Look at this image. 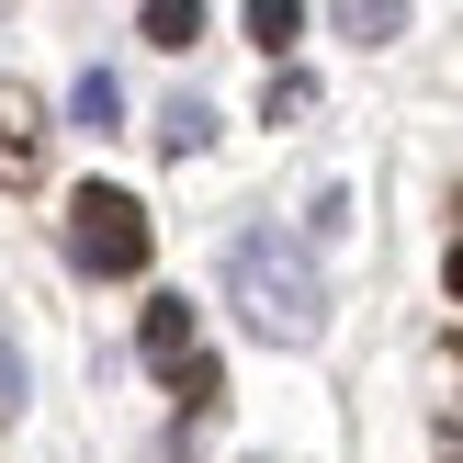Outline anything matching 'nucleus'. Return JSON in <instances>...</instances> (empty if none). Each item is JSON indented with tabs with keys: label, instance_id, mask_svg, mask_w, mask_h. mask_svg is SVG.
<instances>
[{
	"label": "nucleus",
	"instance_id": "f257e3e1",
	"mask_svg": "<svg viewBox=\"0 0 463 463\" xmlns=\"http://www.w3.org/2000/svg\"><path fill=\"white\" fill-rule=\"evenodd\" d=\"M215 283H226V306L260 339H283V351L317 339V317H328V283H317V260H306L294 226H238V238L215 249Z\"/></svg>",
	"mask_w": 463,
	"mask_h": 463
},
{
	"label": "nucleus",
	"instance_id": "f03ea898",
	"mask_svg": "<svg viewBox=\"0 0 463 463\" xmlns=\"http://www.w3.org/2000/svg\"><path fill=\"white\" fill-rule=\"evenodd\" d=\"M147 249H158V226H147V203H136L125 181H80V193H68V260H80L90 283H136Z\"/></svg>",
	"mask_w": 463,
	"mask_h": 463
},
{
	"label": "nucleus",
	"instance_id": "7ed1b4c3",
	"mask_svg": "<svg viewBox=\"0 0 463 463\" xmlns=\"http://www.w3.org/2000/svg\"><path fill=\"white\" fill-rule=\"evenodd\" d=\"M34 181H45V102L0 90V193H34Z\"/></svg>",
	"mask_w": 463,
	"mask_h": 463
},
{
	"label": "nucleus",
	"instance_id": "20e7f679",
	"mask_svg": "<svg viewBox=\"0 0 463 463\" xmlns=\"http://www.w3.org/2000/svg\"><path fill=\"white\" fill-rule=\"evenodd\" d=\"M136 351H147L158 373H181V362L203 351L193 339V294H147V306H136Z\"/></svg>",
	"mask_w": 463,
	"mask_h": 463
},
{
	"label": "nucleus",
	"instance_id": "39448f33",
	"mask_svg": "<svg viewBox=\"0 0 463 463\" xmlns=\"http://www.w3.org/2000/svg\"><path fill=\"white\" fill-rule=\"evenodd\" d=\"M136 34H147L158 57H193L203 45V0H136Z\"/></svg>",
	"mask_w": 463,
	"mask_h": 463
},
{
	"label": "nucleus",
	"instance_id": "423d86ee",
	"mask_svg": "<svg viewBox=\"0 0 463 463\" xmlns=\"http://www.w3.org/2000/svg\"><path fill=\"white\" fill-rule=\"evenodd\" d=\"M68 113H80V136H125V80L113 68H80L68 80Z\"/></svg>",
	"mask_w": 463,
	"mask_h": 463
},
{
	"label": "nucleus",
	"instance_id": "0eeeda50",
	"mask_svg": "<svg viewBox=\"0 0 463 463\" xmlns=\"http://www.w3.org/2000/svg\"><path fill=\"white\" fill-rule=\"evenodd\" d=\"M249 45H260V57H294V45H306V0H249Z\"/></svg>",
	"mask_w": 463,
	"mask_h": 463
},
{
	"label": "nucleus",
	"instance_id": "6e6552de",
	"mask_svg": "<svg viewBox=\"0 0 463 463\" xmlns=\"http://www.w3.org/2000/svg\"><path fill=\"white\" fill-rule=\"evenodd\" d=\"M328 23H339L351 45H396V34H407V0H328Z\"/></svg>",
	"mask_w": 463,
	"mask_h": 463
},
{
	"label": "nucleus",
	"instance_id": "1a4fd4ad",
	"mask_svg": "<svg viewBox=\"0 0 463 463\" xmlns=\"http://www.w3.org/2000/svg\"><path fill=\"white\" fill-rule=\"evenodd\" d=\"M158 147H170V158H203V147H215V102H170V113H158Z\"/></svg>",
	"mask_w": 463,
	"mask_h": 463
},
{
	"label": "nucleus",
	"instance_id": "9d476101",
	"mask_svg": "<svg viewBox=\"0 0 463 463\" xmlns=\"http://www.w3.org/2000/svg\"><path fill=\"white\" fill-rule=\"evenodd\" d=\"M170 396H181V419H215V396H226V373H215V362H181V373H170Z\"/></svg>",
	"mask_w": 463,
	"mask_h": 463
},
{
	"label": "nucleus",
	"instance_id": "9b49d317",
	"mask_svg": "<svg viewBox=\"0 0 463 463\" xmlns=\"http://www.w3.org/2000/svg\"><path fill=\"white\" fill-rule=\"evenodd\" d=\"M306 113H317V80H306V68H283V80H271V125H306Z\"/></svg>",
	"mask_w": 463,
	"mask_h": 463
},
{
	"label": "nucleus",
	"instance_id": "f8f14e48",
	"mask_svg": "<svg viewBox=\"0 0 463 463\" xmlns=\"http://www.w3.org/2000/svg\"><path fill=\"white\" fill-rule=\"evenodd\" d=\"M452 294H463V249H452Z\"/></svg>",
	"mask_w": 463,
	"mask_h": 463
}]
</instances>
